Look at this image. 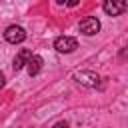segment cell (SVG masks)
Wrapping results in <instances>:
<instances>
[{"label":"cell","mask_w":128,"mask_h":128,"mask_svg":"<svg viewBox=\"0 0 128 128\" xmlns=\"http://www.w3.org/2000/svg\"><path fill=\"white\" fill-rule=\"evenodd\" d=\"M54 48H56V52H60V54H70V52H74V50L78 48V42H76V38H72V36H58V38L54 40Z\"/></svg>","instance_id":"1"},{"label":"cell","mask_w":128,"mask_h":128,"mask_svg":"<svg viewBox=\"0 0 128 128\" xmlns=\"http://www.w3.org/2000/svg\"><path fill=\"white\" fill-rule=\"evenodd\" d=\"M74 80L82 86H88V88H96L98 82H100V76L92 70H82V72H76L74 74Z\"/></svg>","instance_id":"2"},{"label":"cell","mask_w":128,"mask_h":128,"mask_svg":"<svg viewBox=\"0 0 128 128\" xmlns=\"http://www.w3.org/2000/svg\"><path fill=\"white\" fill-rule=\"evenodd\" d=\"M80 32L86 34V36H94L100 32V20L94 18V16H86L80 20Z\"/></svg>","instance_id":"3"},{"label":"cell","mask_w":128,"mask_h":128,"mask_svg":"<svg viewBox=\"0 0 128 128\" xmlns=\"http://www.w3.org/2000/svg\"><path fill=\"white\" fill-rule=\"evenodd\" d=\"M102 8L108 16H120V14L126 12L128 6H126V0H104Z\"/></svg>","instance_id":"4"},{"label":"cell","mask_w":128,"mask_h":128,"mask_svg":"<svg viewBox=\"0 0 128 128\" xmlns=\"http://www.w3.org/2000/svg\"><path fill=\"white\" fill-rule=\"evenodd\" d=\"M4 38H6V42H10V44H20V42H24V38H26V30H24L22 26H8L6 32H4Z\"/></svg>","instance_id":"5"},{"label":"cell","mask_w":128,"mask_h":128,"mask_svg":"<svg viewBox=\"0 0 128 128\" xmlns=\"http://www.w3.org/2000/svg\"><path fill=\"white\" fill-rule=\"evenodd\" d=\"M30 58H32V52H30V50H26V48H22V50L14 56V64H12V66H14V70H16V72H18V70H22V68L28 64V60H30Z\"/></svg>","instance_id":"6"},{"label":"cell","mask_w":128,"mask_h":128,"mask_svg":"<svg viewBox=\"0 0 128 128\" xmlns=\"http://www.w3.org/2000/svg\"><path fill=\"white\" fill-rule=\"evenodd\" d=\"M42 64H44V60H42V56H38V54H34L30 60H28V74L30 76H36L40 70H42Z\"/></svg>","instance_id":"7"},{"label":"cell","mask_w":128,"mask_h":128,"mask_svg":"<svg viewBox=\"0 0 128 128\" xmlns=\"http://www.w3.org/2000/svg\"><path fill=\"white\" fill-rule=\"evenodd\" d=\"M66 126H68V124H66V122H58V124H56V126H54V128H66Z\"/></svg>","instance_id":"8"},{"label":"cell","mask_w":128,"mask_h":128,"mask_svg":"<svg viewBox=\"0 0 128 128\" xmlns=\"http://www.w3.org/2000/svg\"><path fill=\"white\" fill-rule=\"evenodd\" d=\"M4 80H6V78H4V74H2V72H0V88H2V86H4Z\"/></svg>","instance_id":"9"},{"label":"cell","mask_w":128,"mask_h":128,"mask_svg":"<svg viewBox=\"0 0 128 128\" xmlns=\"http://www.w3.org/2000/svg\"><path fill=\"white\" fill-rule=\"evenodd\" d=\"M78 4V0H68V6H76Z\"/></svg>","instance_id":"10"}]
</instances>
